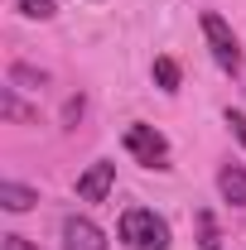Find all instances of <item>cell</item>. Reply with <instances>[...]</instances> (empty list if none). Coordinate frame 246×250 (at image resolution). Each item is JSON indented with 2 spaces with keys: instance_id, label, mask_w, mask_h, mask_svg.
I'll use <instances>...</instances> for the list:
<instances>
[{
  "instance_id": "cell-15",
  "label": "cell",
  "mask_w": 246,
  "mask_h": 250,
  "mask_svg": "<svg viewBox=\"0 0 246 250\" xmlns=\"http://www.w3.org/2000/svg\"><path fill=\"white\" fill-rule=\"evenodd\" d=\"M77 116H82V96H77V101H68V111H63V121L73 125V121H77Z\"/></svg>"
},
{
  "instance_id": "cell-14",
  "label": "cell",
  "mask_w": 246,
  "mask_h": 250,
  "mask_svg": "<svg viewBox=\"0 0 246 250\" xmlns=\"http://www.w3.org/2000/svg\"><path fill=\"white\" fill-rule=\"evenodd\" d=\"M227 125H232V135L242 140V149H246V116L242 111H227Z\"/></svg>"
},
{
  "instance_id": "cell-9",
  "label": "cell",
  "mask_w": 246,
  "mask_h": 250,
  "mask_svg": "<svg viewBox=\"0 0 246 250\" xmlns=\"http://www.w3.org/2000/svg\"><path fill=\"white\" fill-rule=\"evenodd\" d=\"M198 246L203 250H222V241H217V221H213V212H198Z\"/></svg>"
},
{
  "instance_id": "cell-1",
  "label": "cell",
  "mask_w": 246,
  "mask_h": 250,
  "mask_svg": "<svg viewBox=\"0 0 246 250\" xmlns=\"http://www.w3.org/2000/svg\"><path fill=\"white\" fill-rule=\"evenodd\" d=\"M121 241L125 250H169V221L154 217L150 207H130L121 217Z\"/></svg>"
},
{
  "instance_id": "cell-4",
  "label": "cell",
  "mask_w": 246,
  "mask_h": 250,
  "mask_svg": "<svg viewBox=\"0 0 246 250\" xmlns=\"http://www.w3.org/2000/svg\"><path fill=\"white\" fill-rule=\"evenodd\" d=\"M111 183H116V164L111 159H97L92 168L77 178V197L82 202H106L111 197Z\"/></svg>"
},
{
  "instance_id": "cell-3",
  "label": "cell",
  "mask_w": 246,
  "mask_h": 250,
  "mask_svg": "<svg viewBox=\"0 0 246 250\" xmlns=\"http://www.w3.org/2000/svg\"><path fill=\"white\" fill-rule=\"evenodd\" d=\"M203 34H208V48H213L217 67H222V72H237V67H242V48H237V34L227 29V20L208 10V15H203Z\"/></svg>"
},
{
  "instance_id": "cell-7",
  "label": "cell",
  "mask_w": 246,
  "mask_h": 250,
  "mask_svg": "<svg viewBox=\"0 0 246 250\" xmlns=\"http://www.w3.org/2000/svg\"><path fill=\"white\" fill-rule=\"evenodd\" d=\"M34 202H39V192H34V188H25V183H10V178L0 183V207H5V212H29Z\"/></svg>"
},
{
  "instance_id": "cell-6",
  "label": "cell",
  "mask_w": 246,
  "mask_h": 250,
  "mask_svg": "<svg viewBox=\"0 0 246 250\" xmlns=\"http://www.w3.org/2000/svg\"><path fill=\"white\" fill-rule=\"evenodd\" d=\"M217 192H222L232 207H246V168L242 164H227V168L217 173Z\"/></svg>"
},
{
  "instance_id": "cell-13",
  "label": "cell",
  "mask_w": 246,
  "mask_h": 250,
  "mask_svg": "<svg viewBox=\"0 0 246 250\" xmlns=\"http://www.w3.org/2000/svg\"><path fill=\"white\" fill-rule=\"evenodd\" d=\"M0 250H39V246H34V241H25V236H15V231H10V236H0Z\"/></svg>"
},
{
  "instance_id": "cell-8",
  "label": "cell",
  "mask_w": 246,
  "mask_h": 250,
  "mask_svg": "<svg viewBox=\"0 0 246 250\" xmlns=\"http://www.w3.org/2000/svg\"><path fill=\"white\" fill-rule=\"evenodd\" d=\"M154 82H159V92H179V62L154 58Z\"/></svg>"
},
{
  "instance_id": "cell-12",
  "label": "cell",
  "mask_w": 246,
  "mask_h": 250,
  "mask_svg": "<svg viewBox=\"0 0 246 250\" xmlns=\"http://www.w3.org/2000/svg\"><path fill=\"white\" fill-rule=\"evenodd\" d=\"M53 0H20V15H29V20H53Z\"/></svg>"
},
{
  "instance_id": "cell-11",
  "label": "cell",
  "mask_w": 246,
  "mask_h": 250,
  "mask_svg": "<svg viewBox=\"0 0 246 250\" xmlns=\"http://www.w3.org/2000/svg\"><path fill=\"white\" fill-rule=\"evenodd\" d=\"M10 82H20V87L39 92V87H44V72H34V67H25V62H15V67H10Z\"/></svg>"
},
{
  "instance_id": "cell-2",
  "label": "cell",
  "mask_w": 246,
  "mask_h": 250,
  "mask_svg": "<svg viewBox=\"0 0 246 250\" xmlns=\"http://www.w3.org/2000/svg\"><path fill=\"white\" fill-rule=\"evenodd\" d=\"M125 149L130 159H140L145 168H169V140L154 130V125H125Z\"/></svg>"
},
{
  "instance_id": "cell-10",
  "label": "cell",
  "mask_w": 246,
  "mask_h": 250,
  "mask_svg": "<svg viewBox=\"0 0 246 250\" xmlns=\"http://www.w3.org/2000/svg\"><path fill=\"white\" fill-rule=\"evenodd\" d=\"M0 111H5L10 121H29V106H20L15 87H0Z\"/></svg>"
},
{
  "instance_id": "cell-5",
  "label": "cell",
  "mask_w": 246,
  "mask_h": 250,
  "mask_svg": "<svg viewBox=\"0 0 246 250\" xmlns=\"http://www.w3.org/2000/svg\"><path fill=\"white\" fill-rule=\"evenodd\" d=\"M63 250H106V236H101L97 221L68 217V221H63Z\"/></svg>"
}]
</instances>
